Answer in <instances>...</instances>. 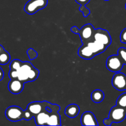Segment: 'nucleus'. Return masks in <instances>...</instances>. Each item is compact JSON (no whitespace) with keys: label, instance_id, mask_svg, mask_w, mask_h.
Listing matches in <instances>:
<instances>
[{"label":"nucleus","instance_id":"nucleus-1","mask_svg":"<svg viewBox=\"0 0 126 126\" xmlns=\"http://www.w3.org/2000/svg\"><path fill=\"white\" fill-rule=\"evenodd\" d=\"M39 75V70L34 68L29 62H22L18 70H10L9 73V76L11 79H18L24 83L35 81Z\"/></svg>","mask_w":126,"mask_h":126},{"label":"nucleus","instance_id":"nucleus-2","mask_svg":"<svg viewBox=\"0 0 126 126\" xmlns=\"http://www.w3.org/2000/svg\"><path fill=\"white\" fill-rule=\"evenodd\" d=\"M95 28L91 23L84 25L80 30L76 26H73L71 28V31L75 34L79 35L82 44H87L94 41V34Z\"/></svg>","mask_w":126,"mask_h":126},{"label":"nucleus","instance_id":"nucleus-3","mask_svg":"<svg viewBox=\"0 0 126 126\" xmlns=\"http://www.w3.org/2000/svg\"><path fill=\"white\" fill-rule=\"evenodd\" d=\"M126 118V109L122 107L116 106L112 107L110 111L109 116L103 120L105 126H110L112 123H119L123 122Z\"/></svg>","mask_w":126,"mask_h":126},{"label":"nucleus","instance_id":"nucleus-4","mask_svg":"<svg viewBox=\"0 0 126 126\" xmlns=\"http://www.w3.org/2000/svg\"><path fill=\"white\" fill-rule=\"evenodd\" d=\"M48 0H30L26 3L24 11L29 15H33L47 6Z\"/></svg>","mask_w":126,"mask_h":126},{"label":"nucleus","instance_id":"nucleus-5","mask_svg":"<svg viewBox=\"0 0 126 126\" xmlns=\"http://www.w3.org/2000/svg\"><path fill=\"white\" fill-rule=\"evenodd\" d=\"M124 62L119 55H112L108 57L106 62V66L109 71L113 73L120 72L124 66Z\"/></svg>","mask_w":126,"mask_h":126},{"label":"nucleus","instance_id":"nucleus-6","mask_svg":"<svg viewBox=\"0 0 126 126\" xmlns=\"http://www.w3.org/2000/svg\"><path fill=\"white\" fill-rule=\"evenodd\" d=\"M44 107L41 113L34 117L36 126H47V122L52 113V109L49 107V102L43 101Z\"/></svg>","mask_w":126,"mask_h":126},{"label":"nucleus","instance_id":"nucleus-7","mask_svg":"<svg viewBox=\"0 0 126 126\" xmlns=\"http://www.w3.org/2000/svg\"><path fill=\"white\" fill-rule=\"evenodd\" d=\"M24 111L17 106H11L6 109L5 115L7 119L12 122H17L23 119Z\"/></svg>","mask_w":126,"mask_h":126},{"label":"nucleus","instance_id":"nucleus-8","mask_svg":"<svg viewBox=\"0 0 126 126\" xmlns=\"http://www.w3.org/2000/svg\"><path fill=\"white\" fill-rule=\"evenodd\" d=\"M94 40L102 43L107 47H108L111 44V38L109 32L102 28H98L95 30L94 34Z\"/></svg>","mask_w":126,"mask_h":126},{"label":"nucleus","instance_id":"nucleus-9","mask_svg":"<svg viewBox=\"0 0 126 126\" xmlns=\"http://www.w3.org/2000/svg\"><path fill=\"white\" fill-rule=\"evenodd\" d=\"M111 83L118 91H126V75L121 72L116 73L112 78Z\"/></svg>","mask_w":126,"mask_h":126},{"label":"nucleus","instance_id":"nucleus-10","mask_svg":"<svg viewBox=\"0 0 126 126\" xmlns=\"http://www.w3.org/2000/svg\"><path fill=\"white\" fill-rule=\"evenodd\" d=\"M24 84L18 79H12L8 84L9 91L13 94H18L23 91Z\"/></svg>","mask_w":126,"mask_h":126},{"label":"nucleus","instance_id":"nucleus-11","mask_svg":"<svg viewBox=\"0 0 126 126\" xmlns=\"http://www.w3.org/2000/svg\"><path fill=\"white\" fill-rule=\"evenodd\" d=\"M81 123L82 126H98L95 116L91 111H86L82 114Z\"/></svg>","mask_w":126,"mask_h":126},{"label":"nucleus","instance_id":"nucleus-12","mask_svg":"<svg viewBox=\"0 0 126 126\" xmlns=\"http://www.w3.org/2000/svg\"><path fill=\"white\" fill-rule=\"evenodd\" d=\"M78 54L79 56L84 60H91L93 59L95 55L91 50L87 44H82L78 49Z\"/></svg>","mask_w":126,"mask_h":126},{"label":"nucleus","instance_id":"nucleus-13","mask_svg":"<svg viewBox=\"0 0 126 126\" xmlns=\"http://www.w3.org/2000/svg\"><path fill=\"white\" fill-rule=\"evenodd\" d=\"M87 45L89 47L90 49L93 52V53L95 56L98 55V54L104 52L106 49H107V47H108L102 43L97 42L95 40L94 41L91 42V43H89L88 44H87Z\"/></svg>","mask_w":126,"mask_h":126},{"label":"nucleus","instance_id":"nucleus-14","mask_svg":"<svg viewBox=\"0 0 126 126\" xmlns=\"http://www.w3.org/2000/svg\"><path fill=\"white\" fill-rule=\"evenodd\" d=\"M43 107H44L43 102H33L28 105L27 110H28L32 113L34 118L35 116L42 111Z\"/></svg>","mask_w":126,"mask_h":126},{"label":"nucleus","instance_id":"nucleus-15","mask_svg":"<svg viewBox=\"0 0 126 126\" xmlns=\"http://www.w3.org/2000/svg\"><path fill=\"white\" fill-rule=\"evenodd\" d=\"M79 111L80 108L78 105L70 104L65 109V114L68 118H75L78 115Z\"/></svg>","mask_w":126,"mask_h":126},{"label":"nucleus","instance_id":"nucleus-16","mask_svg":"<svg viewBox=\"0 0 126 126\" xmlns=\"http://www.w3.org/2000/svg\"><path fill=\"white\" fill-rule=\"evenodd\" d=\"M91 97V100H92L94 103H101V102L104 100V92L100 89H96L92 92Z\"/></svg>","mask_w":126,"mask_h":126},{"label":"nucleus","instance_id":"nucleus-17","mask_svg":"<svg viewBox=\"0 0 126 126\" xmlns=\"http://www.w3.org/2000/svg\"><path fill=\"white\" fill-rule=\"evenodd\" d=\"M11 60V55L0 44V65H6Z\"/></svg>","mask_w":126,"mask_h":126},{"label":"nucleus","instance_id":"nucleus-18","mask_svg":"<svg viewBox=\"0 0 126 126\" xmlns=\"http://www.w3.org/2000/svg\"><path fill=\"white\" fill-rule=\"evenodd\" d=\"M77 3L81 5L79 7V11L82 13V15L84 17H88L89 15L91 14V11L89 9L86 7V4L90 2L91 0H75Z\"/></svg>","mask_w":126,"mask_h":126},{"label":"nucleus","instance_id":"nucleus-19","mask_svg":"<svg viewBox=\"0 0 126 126\" xmlns=\"http://www.w3.org/2000/svg\"><path fill=\"white\" fill-rule=\"evenodd\" d=\"M116 105L126 109V92L119 96L116 100Z\"/></svg>","mask_w":126,"mask_h":126},{"label":"nucleus","instance_id":"nucleus-20","mask_svg":"<svg viewBox=\"0 0 126 126\" xmlns=\"http://www.w3.org/2000/svg\"><path fill=\"white\" fill-rule=\"evenodd\" d=\"M22 62H23L18 60V59L13 60L11 62V64H10V70H14V71H17V70H18V68L20 67Z\"/></svg>","mask_w":126,"mask_h":126},{"label":"nucleus","instance_id":"nucleus-21","mask_svg":"<svg viewBox=\"0 0 126 126\" xmlns=\"http://www.w3.org/2000/svg\"><path fill=\"white\" fill-rule=\"evenodd\" d=\"M118 54L124 62V65H126V48L120 47L118 50Z\"/></svg>","mask_w":126,"mask_h":126},{"label":"nucleus","instance_id":"nucleus-22","mask_svg":"<svg viewBox=\"0 0 126 126\" xmlns=\"http://www.w3.org/2000/svg\"><path fill=\"white\" fill-rule=\"evenodd\" d=\"M27 53L30 60H34V59H35L38 57V53H37V52L33 49H32V48H29L27 50Z\"/></svg>","mask_w":126,"mask_h":126},{"label":"nucleus","instance_id":"nucleus-23","mask_svg":"<svg viewBox=\"0 0 126 126\" xmlns=\"http://www.w3.org/2000/svg\"><path fill=\"white\" fill-rule=\"evenodd\" d=\"M32 118H33V116L32 113L28 110L26 109L23 112V119L26 121H29L31 120Z\"/></svg>","mask_w":126,"mask_h":126},{"label":"nucleus","instance_id":"nucleus-24","mask_svg":"<svg viewBox=\"0 0 126 126\" xmlns=\"http://www.w3.org/2000/svg\"><path fill=\"white\" fill-rule=\"evenodd\" d=\"M120 40L122 43L126 44V28H124L121 33Z\"/></svg>","mask_w":126,"mask_h":126},{"label":"nucleus","instance_id":"nucleus-25","mask_svg":"<svg viewBox=\"0 0 126 126\" xmlns=\"http://www.w3.org/2000/svg\"><path fill=\"white\" fill-rule=\"evenodd\" d=\"M3 78H4V71L3 70H2V68L0 67V81H1V80Z\"/></svg>","mask_w":126,"mask_h":126},{"label":"nucleus","instance_id":"nucleus-26","mask_svg":"<svg viewBox=\"0 0 126 126\" xmlns=\"http://www.w3.org/2000/svg\"><path fill=\"white\" fill-rule=\"evenodd\" d=\"M104 1H110V0H104Z\"/></svg>","mask_w":126,"mask_h":126},{"label":"nucleus","instance_id":"nucleus-27","mask_svg":"<svg viewBox=\"0 0 126 126\" xmlns=\"http://www.w3.org/2000/svg\"></svg>","mask_w":126,"mask_h":126}]
</instances>
